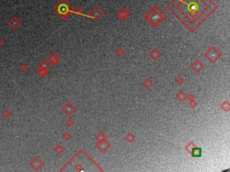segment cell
Returning a JSON list of instances; mask_svg holds the SVG:
<instances>
[{"instance_id":"1","label":"cell","mask_w":230,"mask_h":172,"mask_svg":"<svg viewBox=\"0 0 230 172\" xmlns=\"http://www.w3.org/2000/svg\"><path fill=\"white\" fill-rule=\"evenodd\" d=\"M20 24H21V23H20L19 19H18L16 16H13V17L8 21V26L10 27V28L14 29V30H16V29L20 26Z\"/></svg>"},{"instance_id":"2","label":"cell","mask_w":230,"mask_h":172,"mask_svg":"<svg viewBox=\"0 0 230 172\" xmlns=\"http://www.w3.org/2000/svg\"><path fill=\"white\" fill-rule=\"evenodd\" d=\"M192 155L194 157H200V155H201V150L200 149H198V148H196V149H193L192 151Z\"/></svg>"},{"instance_id":"3","label":"cell","mask_w":230,"mask_h":172,"mask_svg":"<svg viewBox=\"0 0 230 172\" xmlns=\"http://www.w3.org/2000/svg\"><path fill=\"white\" fill-rule=\"evenodd\" d=\"M10 112H9V110L7 109V108H5V109H4V111L2 112V115H3V117H5V118H7V117H9V116H10Z\"/></svg>"},{"instance_id":"4","label":"cell","mask_w":230,"mask_h":172,"mask_svg":"<svg viewBox=\"0 0 230 172\" xmlns=\"http://www.w3.org/2000/svg\"><path fill=\"white\" fill-rule=\"evenodd\" d=\"M4 44H5V41H4L3 39H1V38H0V47H2Z\"/></svg>"}]
</instances>
